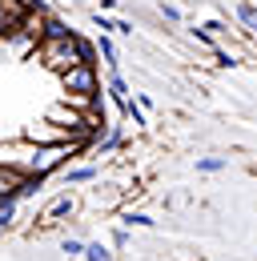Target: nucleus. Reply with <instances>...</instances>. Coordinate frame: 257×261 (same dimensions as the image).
Segmentation results:
<instances>
[{"instance_id": "39448f33", "label": "nucleus", "mask_w": 257, "mask_h": 261, "mask_svg": "<svg viewBox=\"0 0 257 261\" xmlns=\"http://www.w3.org/2000/svg\"><path fill=\"white\" fill-rule=\"evenodd\" d=\"M24 12H29L24 0H0V36L8 33V29H16L24 20Z\"/></svg>"}, {"instance_id": "f8f14e48", "label": "nucleus", "mask_w": 257, "mask_h": 261, "mask_svg": "<svg viewBox=\"0 0 257 261\" xmlns=\"http://www.w3.org/2000/svg\"><path fill=\"white\" fill-rule=\"evenodd\" d=\"M121 225H128V229H153L157 221H153L149 213H141V209H125V213H121Z\"/></svg>"}, {"instance_id": "b1692460", "label": "nucleus", "mask_w": 257, "mask_h": 261, "mask_svg": "<svg viewBox=\"0 0 257 261\" xmlns=\"http://www.w3.org/2000/svg\"><path fill=\"white\" fill-rule=\"evenodd\" d=\"M253 4H257V0H253Z\"/></svg>"}, {"instance_id": "20e7f679", "label": "nucleus", "mask_w": 257, "mask_h": 261, "mask_svg": "<svg viewBox=\"0 0 257 261\" xmlns=\"http://www.w3.org/2000/svg\"><path fill=\"white\" fill-rule=\"evenodd\" d=\"M121 145H125V133H121V125H109L105 133H96L93 141H89V149H93V153H100V157H105V153H117Z\"/></svg>"}, {"instance_id": "f03ea898", "label": "nucleus", "mask_w": 257, "mask_h": 261, "mask_svg": "<svg viewBox=\"0 0 257 261\" xmlns=\"http://www.w3.org/2000/svg\"><path fill=\"white\" fill-rule=\"evenodd\" d=\"M20 137H24V141H32V145H61V141H76L68 129H61V125H57V121H48V117H40V121L24 125V129H20ZM76 145H81V141H76ZM81 149H85V145H81Z\"/></svg>"}, {"instance_id": "4468645a", "label": "nucleus", "mask_w": 257, "mask_h": 261, "mask_svg": "<svg viewBox=\"0 0 257 261\" xmlns=\"http://www.w3.org/2000/svg\"><path fill=\"white\" fill-rule=\"evenodd\" d=\"M121 113H125V121H133V125H145V109H141V100L128 97L125 105H121Z\"/></svg>"}, {"instance_id": "f257e3e1", "label": "nucleus", "mask_w": 257, "mask_h": 261, "mask_svg": "<svg viewBox=\"0 0 257 261\" xmlns=\"http://www.w3.org/2000/svg\"><path fill=\"white\" fill-rule=\"evenodd\" d=\"M36 61L48 68V72L61 76L64 68L81 65V61H93V44L81 40L72 29H64V33H48L44 40H40V48H36Z\"/></svg>"}, {"instance_id": "a211bd4d", "label": "nucleus", "mask_w": 257, "mask_h": 261, "mask_svg": "<svg viewBox=\"0 0 257 261\" xmlns=\"http://www.w3.org/2000/svg\"><path fill=\"white\" fill-rule=\"evenodd\" d=\"M93 29H100V33H113V36H117V20H109V16L93 12Z\"/></svg>"}, {"instance_id": "dca6fc26", "label": "nucleus", "mask_w": 257, "mask_h": 261, "mask_svg": "<svg viewBox=\"0 0 257 261\" xmlns=\"http://www.w3.org/2000/svg\"><path fill=\"white\" fill-rule=\"evenodd\" d=\"M85 245H89V241H81V237H64V253H68V257H85Z\"/></svg>"}, {"instance_id": "6e6552de", "label": "nucleus", "mask_w": 257, "mask_h": 261, "mask_svg": "<svg viewBox=\"0 0 257 261\" xmlns=\"http://www.w3.org/2000/svg\"><path fill=\"white\" fill-rule=\"evenodd\" d=\"M128 93H133V89H128L125 72H109V76H105V97L113 100L117 109H121V105H125V100H128Z\"/></svg>"}, {"instance_id": "1a4fd4ad", "label": "nucleus", "mask_w": 257, "mask_h": 261, "mask_svg": "<svg viewBox=\"0 0 257 261\" xmlns=\"http://www.w3.org/2000/svg\"><path fill=\"white\" fill-rule=\"evenodd\" d=\"M233 16H237V24H241L249 36H257V4H253V0H237Z\"/></svg>"}, {"instance_id": "412c9836", "label": "nucleus", "mask_w": 257, "mask_h": 261, "mask_svg": "<svg viewBox=\"0 0 257 261\" xmlns=\"http://www.w3.org/2000/svg\"><path fill=\"white\" fill-rule=\"evenodd\" d=\"M161 16H165L169 24H181V8H177V4H161Z\"/></svg>"}, {"instance_id": "9d476101", "label": "nucleus", "mask_w": 257, "mask_h": 261, "mask_svg": "<svg viewBox=\"0 0 257 261\" xmlns=\"http://www.w3.org/2000/svg\"><path fill=\"white\" fill-rule=\"evenodd\" d=\"M16 209H20V197H16V193L0 197V229H12V225H16Z\"/></svg>"}, {"instance_id": "6ab92c4d", "label": "nucleus", "mask_w": 257, "mask_h": 261, "mask_svg": "<svg viewBox=\"0 0 257 261\" xmlns=\"http://www.w3.org/2000/svg\"><path fill=\"white\" fill-rule=\"evenodd\" d=\"M213 57H217V65H221V68H233V65H237V57H229L221 44H213Z\"/></svg>"}, {"instance_id": "4be33fe9", "label": "nucleus", "mask_w": 257, "mask_h": 261, "mask_svg": "<svg viewBox=\"0 0 257 261\" xmlns=\"http://www.w3.org/2000/svg\"><path fill=\"white\" fill-rule=\"evenodd\" d=\"M205 29H209V33H213V36H225V33H229V29H225L221 20H205Z\"/></svg>"}, {"instance_id": "aec40b11", "label": "nucleus", "mask_w": 257, "mask_h": 261, "mask_svg": "<svg viewBox=\"0 0 257 261\" xmlns=\"http://www.w3.org/2000/svg\"><path fill=\"white\" fill-rule=\"evenodd\" d=\"M113 249H128V225L113 229Z\"/></svg>"}, {"instance_id": "9b49d317", "label": "nucleus", "mask_w": 257, "mask_h": 261, "mask_svg": "<svg viewBox=\"0 0 257 261\" xmlns=\"http://www.w3.org/2000/svg\"><path fill=\"white\" fill-rule=\"evenodd\" d=\"M24 185V173H16V169H8V165H0V197L16 193Z\"/></svg>"}, {"instance_id": "7ed1b4c3", "label": "nucleus", "mask_w": 257, "mask_h": 261, "mask_svg": "<svg viewBox=\"0 0 257 261\" xmlns=\"http://www.w3.org/2000/svg\"><path fill=\"white\" fill-rule=\"evenodd\" d=\"M72 213H76V197L61 193L57 201H48V209L40 213V221H44V225H57V221H64V217H72Z\"/></svg>"}, {"instance_id": "2eb2a0df", "label": "nucleus", "mask_w": 257, "mask_h": 261, "mask_svg": "<svg viewBox=\"0 0 257 261\" xmlns=\"http://www.w3.org/2000/svg\"><path fill=\"white\" fill-rule=\"evenodd\" d=\"M85 261H113V253H109L100 241H89V245H85Z\"/></svg>"}, {"instance_id": "5701e85b", "label": "nucleus", "mask_w": 257, "mask_h": 261, "mask_svg": "<svg viewBox=\"0 0 257 261\" xmlns=\"http://www.w3.org/2000/svg\"><path fill=\"white\" fill-rule=\"evenodd\" d=\"M117 36H133V24H128V20H117Z\"/></svg>"}, {"instance_id": "0eeeda50", "label": "nucleus", "mask_w": 257, "mask_h": 261, "mask_svg": "<svg viewBox=\"0 0 257 261\" xmlns=\"http://www.w3.org/2000/svg\"><path fill=\"white\" fill-rule=\"evenodd\" d=\"M96 177H100V169H96V165H76V169H68V165H64V169H61L64 189H68V185H93Z\"/></svg>"}, {"instance_id": "ddd939ff", "label": "nucleus", "mask_w": 257, "mask_h": 261, "mask_svg": "<svg viewBox=\"0 0 257 261\" xmlns=\"http://www.w3.org/2000/svg\"><path fill=\"white\" fill-rule=\"evenodd\" d=\"M225 165H229V157H197V173H221Z\"/></svg>"}, {"instance_id": "423d86ee", "label": "nucleus", "mask_w": 257, "mask_h": 261, "mask_svg": "<svg viewBox=\"0 0 257 261\" xmlns=\"http://www.w3.org/2000/svg\"><path fill=\"white\" fill-rule=\"evenodd\" d=\"M96 53L105 57V68H109V72H121V48H117L113 33H100V36H96Z\"/></svg>"}, {"instance_id": "f3484780", "label": "nucleus", "mask_w": 257, "mask_h": 261, "mask_svg": "<svg viewBox=\"0 0 257 261\" xmlns=\"http://www.w3.org/2000/svg\"><path fill=\"white\" fill-rule=\"evenodd\" d=\"M189 36H193V40H197V44H205V48H213V44H217V36L209 33L205 24H201V29H189Z\"/></svg>"}]
</instances>
